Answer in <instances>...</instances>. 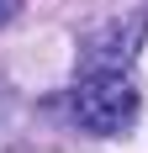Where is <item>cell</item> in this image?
<instances>
[{
  "mask_svg": "<svg viewBox=\"0 0 148 153\" xmlns=\"http://www.w3.org/2000/svg\"><path fill=\"white\" fill-rule=\"evenodd\" d=\"M138 106H143V95H138V85L127 79V69H90V74L69 90L74 122L85 127V132H95V137H117L122 127H132Z\"/></svg>",
  "mask_w": 148,
  "mask_h": 153,
  "instance_id": "cell-1",
  "label": "cell"
},
{
  "mask_svg": "<svg viewBox=\"0 0 148 153\" xmlns=\"http://www.w3.org/2000/svg\"><path fill=\"white\" fill-rule=\"evenodd\" d=\"M148 32V16H138V21H111V27H101L95 37H85V69H127L138 53V42H143Z\"/></svg>",
  "mask_w": 148,
  "mask_h": 153,
  "instance_id": "cell-2",
  "label": "cell"
},
{
  "mask_svg": "<svg viewBox=\"0 0 148 153\" xmlns=\"http://www.w3.org/2000/svg\"><path fill=\"white\" fill-rule=\"evenodd\" d=\"M16 11H21V0H0V27H11Z\"/></svg>",
  "mask_w": 148,
  "mask_h": 153,
  "instance_id": "cell-3",
  "label": "cell"
}]
</instances>
